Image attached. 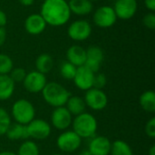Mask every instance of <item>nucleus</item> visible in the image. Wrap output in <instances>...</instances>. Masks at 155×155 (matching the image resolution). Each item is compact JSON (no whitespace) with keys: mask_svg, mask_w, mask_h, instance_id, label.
<instances>
[{"mask_svg":"<svg viewBox=\"0 0 155 155\" xmlns=\"http://www.w3.org/2000/svg\"><path fill=\"white\" fill-rule=\"evenodd\" d=\"M40 15L46 25L57 27L67 24L72 14L66 0H44Z\"/></svg>","mask_w":155,"mask_h":155,"instance_id":"f257e3e1","label":"nucleus"},{"mask_svg":"<svg viewBox=\"0 0 155 155\" xmlns=\"http://www.w3.org/2000/svg\"><path fill=\"white\" fill-rule=\"evenodd\" d=\"M41 93L45 103L54 108L64 106L71 96L66 88L56 82L47 83Z\"/></svg>","mask_w":155,"mask_h":155,"instance_id":"f03ea898","label":"nucleus"},{"mask_svg":"<svg viewBox=\"0 0 155 155\" xmlns=\"http://www.w3.org/2000/svg\"><path fill=\"white\" fill-rule=\"evenodd\" d=\"M72 127L73 131L82 139L93 138L97 131V120L93 114L84 112L74 116L72 122Z\"/></svg>","mask_w":155,"mask_h":155,"instance_id":"7ed1b4c3","label":"nucleus"},{"mask_svg":"<svg viewBox=\"0 0 155 155\" xmlns=\"http://www.w3.org/2000/svg\"><path fill=\"white\" fill-rule=\"evenodd\" d=\"M11 114L15 123L26 125L35 119V109L30 101L26 99H19L13 104Z\"/></svg>","mask_w":155,"mask_h":155,"instance_id":"20e7f679","label":"nucleus"},{"mask_svg":"<svg viewBox=\"0 0 155 155\" xmlns=\"http://www.w3.org/2000/svg\"><path fill=\"white\" fill-rule=\"evenodd\" d=\"M82 138L73 130L64 131L56 139L57 148L63 153H73L80 148Z\"/></svg>","mask_w":155,"mask_h":155,"instance_id":"39448f33","label":"nucleus"},{"mask_svg":"<svg viewBox=\"0 0 155 155\" xmlns=\"http://www.w3.org/2000/svg\"><path fill=\"white\" fill-rule=\"evenodd\" d=\"M117 19L118 18L114 8L110 5L98 7L93 15V21L94 25L100 28H109L113 26L116 23Z\"/></svg>","mask_w":155,"mask_h":155,"instance_id":"423d86ee","label":"nucleus"},{"mask_svg":"<svg viewBox=\"0 0 155 155\" xmlns=\"http://www.w3.org/2000/svg\"><path fill=\"white\" fill-rule=\"evenodd\" d=\"M26 126L28 139L32 138L34 140H45L47 139L52 132L51 125L43 119H34Z\"/></svg>","mask_w":155,"mask_h":155,"instance_id":"0eeeda50","label":"nucleus"},{"mask_svg":"<svg viewBox=\"0 0 155 155\" xmlns=\"http://www.w3.org/2000/svg\"><path fill=\"white\" fill-rule=\"evenodd\" d=\"M68 36L76 42L87 40L92 35V25L86 20H76L70 24L67 29Z\"/></svg>","mask_w":155,"mask_h":155,"instance_id":"6e6552de","label":"nucleus"},{"mask_svg":"<svg viewBox=\"0 0 155 155\" xmlns=\"http://www.w3.org/2000/svg\"><path fill=\"white\" fill-rule=\"evenodd\" d=\"M84 100L85 105L94 111L104 109L108 104V97L106 94L103 90L94 87L85 91Z\"/></svg>","mask_w":155,"mask_h":155,"instance_id":"1a4fd4ad","label":"nucleus"},{"mask_svg":"<svg viewBox=\"0 0 155 155\" xmlns=\"http://www.w3.org/2000/svg\"><path fill=\"white\" fill-rule=\"evenodd\" d=\"M47 84L45 74L35 70L26 74L23 84L25 89L31 94H38L41 93Z\"/></svg>","mask_w":155,"mask_h":155,"instance_id":"9d476101","label":"nucleus"},{"mask_svg":"<svg viewBox=\"0 0 155 155\" xmlns=\"http://www.w3.org/2000/svg\"><path fill=\"white\" fill-rule=\"evenodd\" d=\"M72 122L73 115L70 114L65 106L54 108L51 114L52 125L59 131L67 130L72 125Z\"/></svg>","mask_w":155,"mask_h":155,"instance_id":"9b49d317","label":"nucleus"},{"mask_svg":"<svg viewBox=\"0 0 155 155\" xmlns=\"http://www.w3.org/2000/svg\"><path fill=\"white\" fill-rule=\"evenodd\" d=\"M113 8L117 18L129 20L135 15L138 9V2L137 0H116Z\"/></svg>","mask_w":155,"mask_h":155,"instance_id":"f8f14e48","label":"nucleus"},{"mask_svg":"<svg viewBox=\"0 0 155 155\" xmlns=\"http://www.w3.org/2000/svg\"><path fill=\"white\" fill-rule=\"evenodd\" d=\"M103 60L104 52L102 48L97 45H92L86 49V61L84 65L93 73L96 74L100 69Z\"/></svg>","mask_w":155,"mask_h":155,"instance_id":"ddd939ff","label":"nucleus"},{"mask_svg":"<svg viewBox=\"0 0 155 155\" xmlns=\"http://www.w3.org/2000/svg\"><path fill=\"white\" fill-rule=\"evenodd\" d=\"M94 73L90 71L84 65L77 67L75 75L73 79L75 86L83 91H87L93 87Z\"/></svg>","mask_w":155,"mask_h":155,"instance_id":"4468645a","label":"nucleus"},{"mask_svg":"<svg viewBox=\"0 0 155 155\" xmlns=\"http://www.w3.org/2000/svg\"><path fill=\"white\" fill-rule=\"evenodd\" d=\"M112 143L105 136H94L89 143L88 151L92 155H109Z\"/></svg>","mask_w":155,"mask_h":155,"instance_id":"2eb2a0df","label":"nucleus"},{"mask_svg":"<svg viewBox=\"0 0 155 155\" xmlns=\"http://www.w3.org/2000/svg\"><path fill=\"white\" fill-rule=\"evenodd\" d=\"M25 29L31 35H38L46 28V23L40 14H32L25 20Z\"/></svg>","mask_w":155,"mask_h":155,"instance_id":"dca6fc26","label":"nucleus"},{"mask_svg":"<svg viewBox=\"0 0 155 155\" xmlns=\"http://www.w3.org/2000/svg\"><path fill=\"white\" fill-rule=\"evenodd\" d=\"M66 59L74 66L80 67L84 65L86 61V49L81 45H72L66 51Z\"/></svg>","mask_w":155,"mask_h":155,"instance_id":"f3484780","label":"nucleus"},{"mask_svg":"<svg viewBox=\"0 0 155 155\" xmlns=\"http://www.w3.org/2000/svg\"><path fill=\"white\" fill-rule=\"evenodd\" d=\"M68 5L71 14L84 16L92 13L94 9L93 2L90 0H69Z\"/></svg>","mask_w":155,"mask_h":155,"instance_id":"a211bd4d","label":"nucleus"},{"mask_svg":"<svg viewBox=\"0 0 155 155\" xmlns=\"http://www.w3.org/2000/svg\"><path fill=\"white\" fill-rule=\"evenodd\" d=\"M15 85L8 74H0V101H6L13 95Z\"/></svg>","mask_w":155,"mask_h":155,"instance_id":"6ab92c4d","label":"nucleus"},{"mask_svg":"<svg viewBox=\"0 0 155 155\" xmlns=\"http://www.w3.org/2000/svg\"><path fill=\"white\" fill-rule=\"evenodd\" d=\"M64 106L70 112V114L74 116L83 114L86 107L84 100L82 97L77 96V95L70 96Z\"/></svg>","mask_w":155,"mask_h":155,"instance_id":"aec40b11","label":"nucleus"},{"mask_svg":"<svg viewBox=\"0 0 155 155\" xmlns=\"http://www.w3.org/2000/svg\"><path fill=\"white\" fill-rule=\"evenodd\" d=\"M5 136L11 140V141H16V140H27V131L26 126L15 123L11 124L8 130L5 133Z\"/></svg>","mask_w":155,"mask_h":155,"instance_id":"412c9836","label":"nucleus"},{"mask_svg":"<svg viewBox=\"0 0 155 155\" xmlns=\"http://www.w3.org/2000/svg\"><path fill=\"white\" fill-rule=\"evenodd\" d=\"M54 67V59L48 54H42L37 56L35 60V69L36 71L46 74Z\"/></svg>","mask_w":155,"mask_h":155,"instance_id":"4be33fe9","label":"nucleus"},{"mask_svg":"<svg viewBox=\"0 0 155 155\" xmlns=\"http://www.w3.org/2000/svg\"><path fill=\"white\" fill-rule=\"evenodd\" d=\"M141 107L147 113L155 112V94L153 91H145L139 98Z\"/></svg>","mask_w":155,"mask_h":155,"instance_id":"5701e85b","label":"nucleus"},{"mask_svg":"<svg viewBox=\"0 0 155 155\" xmlns=\"http://www.w3.org/2000/svg\"><path fill=\"white\" fill-rule=\"evenodd\" d=\"M112 155H134L131 146L123 140H116L112 143L111 153Z\"/></svg>","mask_w":155,"mask_h":155,"instance_id":"b1692460","label":"nucleus"},{"mask_svg":"<svg viewBox=\"0 0 155 155\" xmlns=\"http://www.w3.org/2000/svg\"><path fill=\"white\" fill-rule=\"evenodd\" d=\"M40 151L38 148V145L33 142L25 140L21 143V145L18 148L16 155H39Z\"/></svg>","mask_w":155,"mask_h":155,"instance_id":"393cba45","label":"nucleus"},{"mask_svg":"<svg viewBox=\"0 0 155 155\" xmlns=\"http://www.w3.org/2000/svg\"><path fill=\"white\" fill-rule=\"evenodd\" d=\"M76 69H77L76 66H74L68 61H65L62 64L60 67V74L63 78L66 80H73L75 75Z\"/></svg>","mask_w":155,"mask_h":155,"instance_id":"a878e982","label":"nucleus"},{"mask_svg":"<svg viewBox=\"0 0 155 155\" xmlns=\"http://www.w3.org/2000/svg\"><path fill=\"white\" fill-rule=\"evenodd\" d=\"M11 125V117L8 112L0 107V136L5 135L6 131Z\"/></svg>","mask_w":155,"mask_h":155,"instance_id":"bb28decb","label":"nucleus"},{"mask_svg":"<svg viewBox=\"0 0 155 155\" xmlns=\"http://www.w3.org/2000/svg\"><path fill=\"white\" fill-rule=\"evenodd\" d=\"M14 68V63L11 57L5 54H0V74H9Z\"/></svg>","mask_w":155,"mask_h":155,"instance_id":"cd10ccee","label":"nucleus"},{"mask_svg":"<svg viewBox=\"0 0 155 155\" xmlns=\"http://www.w3.org/2000/svg\"><path fill=\"white\" fill-rule=\"evenodd\" d=\"M26 71L22 68V67H16V68H13L11 70V72L9 73V76L10 78L14 81V83H23L25 75H26Z\"/></svg>","mask_w":155,"mask_h":155,"instance_id":"c85d7f7f","label":"nucleus"},{"mask_svg":"<svg viewBox=\"0 0 155 155\" xmlns=\"http://www.w3.org/2000/svg\"><path fill=\"white\" fill-rule=\"evenodd\" d=\"M107 83V78L105 76V74H102V73H96L94 74V83H93V87L94 88H97V89H103Z\"/></svg>","mask_w":155,"mask_h":155,"instance_id":"c756f323","label":"nucleus"},{"mask_svg":"<svg viewBox=\"0 0 155 155\" xmlns=\"http://www.w3.org/2000/svg\"><path fill=\"white\" fill-rule=\"evenodd\" d=\"M143 23L144 25V26L150 30H153L155 28V15L153 12H150L148 14H146L143 16Z\"/></svg>","mask_w":155,"mask_h":155,"instance_id":"7c9ffc66","label":"nucleus"},{"mask_svg":"<svg viewBox=\"0 0 155 155\" xmlns=\"http://www.w3.org/2000/svg\"><path fill=\"white\" fill-rule=\"evenodd\" d=\"M145 134L148 137L153 139L155 138V118H151L145 125Z\"/></svg>","mask_w":155,"mask_h":155,"instance_id":"2f4dec72","label":"nucleus"},{"mask_svg":"<svg viewBox=\"0 0 155 155\" xmlns=\"http://www.w3.org/2000/svg\"><path fill=\"white\" fill-rule=\"evenodd\" d=\"M145 7L150 11V12H154L155 11V0H143Z\"/></svg>","mask_w":155,"mask_h":155,"instance_id":"473e14b6","label":"nucleus"},{"mask_svg":"<svg viewBox=\"0 0 155 155\" xmlns=\"http://www.w3.org/2000/svg\"><path fill=\"white\" fill-rule=\"evenodd\" d=\"M7 23V15L6 14L0 9V27H5Z\"/></svg>","mask_w":155,"mask_h":155,"instance_id":"72a5a7b5","label":"nucleus"},{"mask_svg":"<svg viewBox=\"0 0 155 155\" xmlns=\"http://www.w3.org/2000/svg\"><path fill=\"white\" fill-rule=\"evenodd\" d=\"M6 39V31L5 27H0V47L5 44Z\"/></svg>","mask_w":155,"mask_h":155,"instance_id":"f704fd0d","label":"nucleus"},{"mask_svg":"<svg viewBox=\"0 0 155 155\" xmlns=\"http://www.w3.org/2000/svg\"><path fill=\"white\" fill-rule=\"evenodd\" d=\"M18 1L23 6L28 7V6H31L32 5H34L35 0H18Z\"/></svg>","mask_w":155,"mask_h":155,"instance_id":"c9c22d12","label":"nucleus"},{"mask_svg":"<svg viewBox=\"0 0 155 155\" xmlns=\"http://www.w3.org/2000/svg\"><path fill=\"white\" fill-rule=\"evenodd\" d=\"M0 155H16V153L10 152V151H4V152L0 153Z\"/></svg>","mask_w":155,"mask_h":155,"instance_id":"e433bc0d","label":"nucleus"},{"mask_svg":"<svg viewBox=\"0 0 155 155\" xmlns=\"http://www.w3.org/2000/svg\"><path fill=\"white\" fill-rule=\"evenodd\" d=\"M148 153H149V155H155V145H152Z\"/></svg>","mask_w":155,"mask_h":155,"instance_id":"4c0bfd02","label":"nucleus"},{"mask_svg":"<svg viewBox=\"0 0 155 155\" xmlns=\"http://www.w3.org/2000/svg\"><path fill=\"white\" fill-rule=\"evenodd\" d=\"M79 155H92L90 153V152L88 151V150H85V151H83V152H81Z\"/></svg>","mask_w":155,"mask_h":155,"instance_id":"58836bf2","label":"nucleus"},{"mask_svg":"<svg viewBox=\"0 0 155 155\" xmlns=\"http://www.w3.org/2000/svg\"><path fill=\"white\" fill-rule=\"evenodd\" d=\"M91 2H95V1H99V0H90Z\"/></svg>","mask_w":155,"mask_h":155,"instance_id":"ea45409f","label":"nucleus"},{"mask_svg":"<svg viewBox=\"0 0 155 155\" xmlns=\"http://www.w3.org/2000/svg\"><path fill=\"white\" fill-rule=\"evenodd\" d=\"M51 155H62V154H60V153H54V154H51Z\"/></svg>","mask_w":155,"mask_h":155,"instance_id":"a19ab883","label":"nucleus"},{"mask_svg":"<svg viewBox=\"0 0 155 155\" xmlns=\"http://www.w3.org/2000/svg\"><path fill=\"white\" fill-rule=\"evenodd\" d=\"M137 1H138V0H137Z\"/></svg>","mask_w":155,"mask_h":155,"instance_id":"79ce46f5","label":"nucleus"}]
</instances>
